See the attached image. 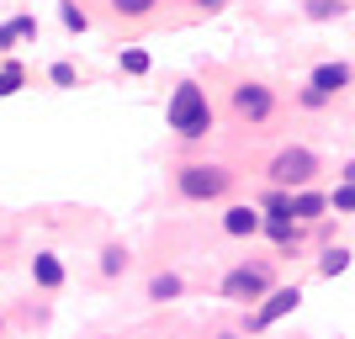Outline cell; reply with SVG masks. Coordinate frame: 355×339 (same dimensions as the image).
<instances>
[{
	"label": "cell",
	"mask_w": 355,
	"mask_h": 339,
	"mask_svg": "<svg viewBox=\"0 0 355 339\" xmlns=\"http://www.w3.org/2000/svg\"><path fill=\"white\" fill-rule=\"evenodd\" d=\"M122 69L128 74H148V53L144 48H128V53H122Z\"/></svg>",
	"instance_id": "cell-19"
},
{
	"label": "cell",
	"mask_w": 355,
	"mask_h": 339,
	"mask_svg": "<svg viewBox=\"0 0 355 339\" xmlns=\"http://www.w3.org/2000/svg\"><path fill=\"white\" fill-rule=\"evenodd\" d=\"M148 297H154V302H175V297H180V276H175V270L154 276V281H148Z\"/></svg>",
	"instance_id": "cell-13"
},
{
	"label": "cell",
	"mask_w": 355,
	"mask_h": 339,
	"mask_svg": "<svg viewBox=\"0 0 355 339\" xmlns=\"http://www.w3.org/2000/svg\"><path fill=\"white\" fill-rule=\"evenodd\" d=\"M350 270V250H340V244H329L324 260H318V276H345Z\"/></svg>",
	"instance_id": "cell-14"
},
{
	"label": "cell",
	"mask_w": 355,
	"mask_h": 339,
	"mask_svg": "<svg viewBox=\"0 0 355 339\" xmlns=\"http://www.w3.org/2000/svg\"><path fill=\"white\" fill-rule=\"evenodd\" d=\"M228 302H260V297L270 292V266L266 260H254V266H234L228 276H223V286H218Z\"/></svg>",
	"instance_id": "cell-4"
},
{
	"label": "cell",
	"mask_w": 355,
	"mask_h": 339,
	"mask_svg": "<svg viewBox=\"0 0 355 339\" xmlns=\"http://www.w3.org/2000/svg\"><path fill=\"white\" fill-rule=\"evenodd\" d=\"M297 302H302L297 286H270V292L260 297V308L250 313V334H266L270 324H282L286 313H297Z\"/></svg>",
	"instance_id": "cell-5"
},
{
	"label": "cell",
	"mask_w": 355,
	"mask_h": 339,
	"mask_svg": "<svg viewBox=\"0 0 355 339\" xmlns=\"http://www.w3.org/2000/svg\"><path fill=\"white\" fill-rule=\"evenodd\" d=\"M223 339H234V334H223Z\"/></svg>",
	"instance_id": "cell-25"
},
{
	"label": "cell",
	"mask_w": 355,
	"mask_h": 339,
	"mask_svg": "<svg viewBox=\"0 0 355 339\" xmlns=\"http://www.w3.org/2000/svg\"><path fill=\"white\" fill-rule=\"evenodd\" d=\"M329 212V196L324 191H308V186H302V191H292V218L297 223H318Z\"/></svg>",
	"instance_id": "cell-9"
},
{
	"label": "cell",
	"mask_w": 355,
	"mask_h": 339,
	"mask_svg": "<svg viewBox=\"0 0 355 339\" xmlns=\"http://www.w3.org/2000/svg\"><path fill=\"white\" fill-rule=\"evenodd\" d=\"M32 281L37 286H64V266H59V254H32Z\"/></svg>",
	"instance_id": "cell-10"
},
{
	"label": "cell",
	"mask_w": 355,
	"mask_h": 339,
	"mask_svg": "<svg viewBox=\"0 0 355 339\" xmlns=\"http://www.w3.org/2000/svg\"><path fill=\"white\" fill-rule=\"evenodd\" d=\"M260 228H266V234L276 238L282 250H286V244H292V250H297V238H302V228H297V218H266V223H260Z\"/></svg>",
	"instance_id": "cell-11"
},
{
	"label": "cell",
	"mask_w": 355,
	"mask_h": 339,
	"mask_svg": "<svg viewBox=\"0 0 355 339\" xmlns=\"http://www.w3.org/2000/svg\"><path fill=\"white\" fill-rule=\"evenodd\" d=\"M270 112H276V96H270V85H234V117L239 122H266Z\"/></svg>",
	"instance_id": "cell-6"
},
{
	"label": "cell",
	"mask_w": 355,
	"mask_h": 339,
	"mask_svg": "<svg viewBox=\"0 0 355 339\" xmlns=\"http://www.w3.org/2000/svg\"><path fill=\"white\" fill-rule=\"evenodd\" d=\"M324 101H329L324 90H313V85H308V90H302V106H308V112H318V106H324Z\"/></svg>",
	"instance_id": "cell-22"
},
{
	"label": "cell",
	"mask_w": 355,
	"mask_h": 339,
	"mask_svg": "<svg viewBox=\"0 0 355 339\" xmlns=\"http://www.w3.org/2000/svg\"><path fill=\"white\" fill-rule=\"evenodd\" d=\"M350 80H355L350 64H318L308 85H313V90H324V96H340V90H350Z\"/></svg>",
	"instance_id": "cell-7"
},
{
	"label": "cell",
	"mask_w": 355,
	"mask_h": 339,
	"mask_svg": "<svg viewBox=\"0 0 355 339\" xmlns=\"http://www.w3.org/2000/svg\"><path fill=\"white\" fill-rule=\"evenodd\" d=\"M170 128L180 138H207L212 133V101L202 85H175L170 96Z\"/></svg>",
	"instance_id": "cell-1"
},
{
	"label": "cell",
	"mask_w": 355,
	"mask_h": 339,
	"mask_svg": "<svg viewBox=\"0 0 355 339\" xmlns=\"http://www.w3.org/2000/svg\"><path fill=\"white\" fill-rule=\"evenodd\" d=\"M260 212H254V207H228V212H223V234H234V238H250V234H260Z\"/></svg>",
	"instance_id": "cell-8"
},
{
	"label": "cell",
	"mask_w": 355,
	"mask_h": 339,
	"mask_svg": "<svg viewBox=\"0 0 355 339\" xmlns=\"http://www.w3.org/2000/svg\"><path fill=\"white\" fill-rule=\"evenodd\" d=\"M122 270H128V250H122V244H106L101 250V276H122Z\"/></svg>",
	"instance_id": "cell-15"
},
{
	"label": "cell",
	"mask_w": 355,
	"mask_h": 339,
	"mask_svg": "<svg viewBox=\"0 0 355 339\" xmlns=\"http://www.w3.org/2000/svg\"><path fill=\"white\" fill-rule=\"evenodd\" d=\"M112 11L133 21V16H148V11H154V0H112Z\"/></svg>",
	"instance_id": "cell-17"
},
{
	"label": "cell",
	"mask_w": 355,
	"mask_h": 339,
	"mask_svg": "<svg viewBox=\"0 0 355 339\" xmlns=\"http://www.w3.org/2000/svg\"><path fill=\"white\" fill-rule=\"evenodd\" d=\"M340 175H345V180H350V186H355V159H350V164H345V170H340Z\"/></svg>",
	"instance_id": "cell-24"
},
{
	"label": "cell",
	"mask_w": 355,
	"mask_h": 339,
	"mask_svg": "<svg viewBox=\"0 0 355 339\" xmlns=\"http://www.w3.org/2000/svg\"><path fill=\"white\" fill-rule=\"evenodd\" d=\"M329 212H355V186H350V180H345L340 191L329 196Z\"/></svg>",
	"instance_id": "cell-18"
},
{
	"label": "cell",
	"mask_w": 355,
	"mask_h": 339,
	"mask_svg": "<svg viewBox=\"0 0 355 339\" xmlns=\"http://www.w3.org/2000/svg\"><path fill=\"white\" fill-rule=\"evenodd\" d=\"M175 186H180L186 202H212V196H223L228 186H234V175H228L223 164H180Z\"/></svg>",
	"instance_id": "cell-3"
},
{
	"label": "cell",
	"mask_w": 355,
	"mask_h": 339,
	"mask_svg": "<svg viewBox=\"0 0 355 339\" xmlns=\"http://www.w3.org/2000/svg\"><path fill=\"white\" fill-rule=\"evenodd\" d=\"M59 16H64V27H69V32H85V27H90V16L80 11L74 0H64V6H59Z\"/></svg>",
	"instance_id": "cell-16"
},
{
	"label": "cell",
	"mask_w": 355,
	"mask_h": 339,
	"mask_svg": "<svg viewBox=\"0 0 355 339\" xmlns=\"http://www.w3.org/2000/svg\"><path fill=\"white\" fill-rule=\"evenodd\" d=\"M48 80H53V85H74V64H53Z\"/></svg>",
	"instance_id": "cell-21"
},
{
	"label": "cell",
	"mask_w": 355,
	"mask_h": 339,
	"mask_svg": "<svg viewBox=\"0 0 355 339\" xmlns=\"http://www.w3.org/2000/svg\"><path fill=\"white\" fill-rule=\"evenodd\" d=\"M191 6H202V11H218V6H228V0H191Z\"/></svg>",
	"instance_id": "cell-23"
},
{
	"label": "cell",
	"mask_w": 355,
	"mask_h": 339,
	"mask_svg": "<svg viewBox=\"0 0 355 339\" xmlns=\"http://www.w3.org/2000/svg\"><path fill=\"white\" fill-rule=\"evenodd\" d=\"M16 37H37V21H32V16H16V21H6V27H0V53H6Z\"/></svg>",
	"instance_id": "cell-12"
},
{
	"label": "cell",
	"mask_w": 355,
	"mask_h": 339,
	"mask_svg": "<svg viewBox=\"0 0 355 339\" xmlns=\"http://www.w3.org/2000/svg\"><path fill=\"white\" fill-rule=\"evenodd\" d=\"M313 175H318V154L302 148V144L282 148V154L270 159V186H276V191H302Z\"/></svg>",
	"instance_id": "cell-2"
},
{
	"label": "cell",
	"mask_w": 355,
	"mask_h": 339,
	"mask_svg": "<svg viewBox=\"0 0 355 339\" xmlns=\"http://www.w3.org/2000/svg\"><path fill=\"white\" fill-rule=\"evenodd\" d=\"M16 90H21V69L6 64V69H0V96H16Z\"/></svg>",
	"instance_id": "cell-20"
}]
</instances>
